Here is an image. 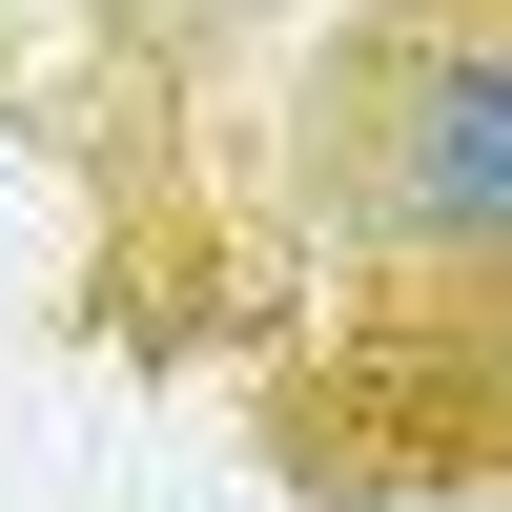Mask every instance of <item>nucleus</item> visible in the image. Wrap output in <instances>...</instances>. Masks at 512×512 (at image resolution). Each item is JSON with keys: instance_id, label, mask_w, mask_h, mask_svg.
Listing matches in <instances>:
<instances>
[{"instance_id": "f257e3e1", "label": "nucleus", "mask_w": 512, "mask_h": 512, "mask_svg": "<svg viewBox=\"0 0 512 512\" xmlns=\"http://www.w3.org/2000/svg\"><path fill=\"white\" fill-rule=\"evenodd\" d=\"M328 164L390 267H512V0H410L328 82Z\"/></svg>"}]
</instances>
